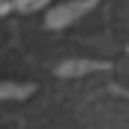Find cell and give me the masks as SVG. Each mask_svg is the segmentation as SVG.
I'll use <instances>...</instances> for the list:
<instances>
[{
  "label": "cell",
  "instance_id": "cell-1",
  "mask_svg": "<svg viewBox=\"0 0 129 129\" xmlns=\"http://www.w3.org/2000/svg\"><path fill=\"white\" fill-rule=\"evenodd\" d=\"M90 6H93V0H72V3H60L57 9L48 12L45 24H48V27H66V24H72L75 18H81Z\"/></svg>",
  "mask_w": 129,
  "mask_h": 129
},
{
  "label": "cell",
  "instance_id": "cell-2",
  "mask_svg": "<svg viewBox=\"0 0 129 129\" xmlns=\"http://www.w3.org/2000/svg\"><path fill=\"white\" fill-rule=\"evenodd\" d=\"M33 87L30 84H9V81H0V99H24L30 96Z\"/></svg>",
  "mask_w": 129,
  "mask_h": 129
},
{
  "label": "cell",
  "instance_id": "cell-3",
  "mask_svg": "<svg viewBox=\"0 0 129 129\" xmlns=\"http://www.w3.org/2000/svg\"><path fill=\"white\" fill-rule=\"evenodd\" d=\"M87 69H102V63H66V66H60L63 75H78V72H87Z\"/></svg>",
  "mask_w": 129,
  "mask_h": 129
},
{
  "label": "cell",
  "instance_id": "cell-4",
  "mask_svg": "<svg viewBox=\"0 0 129 129\" xmlns=\"http://www.w3.org/2000/svg\"><path fill=\"white\" fill-rule=\"evenodd\" d=\"M48 0H12V6L15 9H21V12H33V9H42Z\"/></svg>",
  "mask_w": 129,
  "mask_h": 129
}]
</instances>
